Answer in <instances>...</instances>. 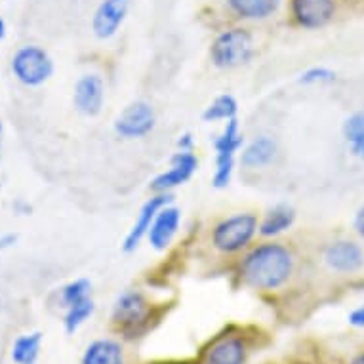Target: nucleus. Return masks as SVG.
<instances>
[{"label":"nucleus","instance_id":"nucleus-1","mask_svg":"<svg viewBox=\"0 0 364 364\" xmlns=\"http://www.w3.org/2000/svg\"><path fill=\"white\" fill-rule=\"evenodd\" d=\"M294 269L292 252L287 246L259 245L248 252L240 263V273L252 287L262 290H275L290 279Z\"/></svg>","mask_w":364,"mask_h":364},{"label":"nucleus","instance_id":"nucleus-2","mask_svg":"<svg viewBox=\"0 0 364 364\" xmlns=\"http://www.w3.org/2000/svg\"><path fill=\"white\" fill-rule=\"evenodd\" d=\"M254 54V38L242 27H233L215 36L210 48L212 63L220 69H235L248 63Z\"/></svg>","mask_w":364,"mask_h":364},{"label":"nucleus","instance_id":"nucleus-3","mask_svg":"<svg viewBox=\"0 0 364 364\" xmlns=\"http://www.w3.org/2000/svg\"><path fill=\"white\" fill-rule=\"evenodd\" d=\"M257 229V218L254 214L231 215L214 227L212 242L220 252L235 254L250 245Z\"/></svg>","mask_w":364,"mask_h":364},{"label":"nucleus","instance_id":"nucleus-4","mask_svg":"<svg viewBox=\"0 0 364 364\" xmlns=\"http://www.w3.org/2000/svg\"><path fill=\"white\" fill-rule=\"evenodd\" d=\"M245 138L240 134V126L237 117L227 120L225 128L220 136L214 139L215 147V173H214V186L218 189H223L231 183L235 170V155L240 149Z\"/></svg>","mask_w":364,"mask_h":364},{"label":"nucleus","instance_id":"nucleus-5","mask_svg":"<svg viewBox=\"0 0 364 364\" xmlns=\"http://www.w3.org/2000/svg\"><path fill=\"white\" fill-rule=\"evenodd\" d=\"M12 71L19 82L27 86H38L52 77L54 63L50 60V55L38 46H23L14 55Z\"/></svg>","mask_w":364,"mask_h":364},{"label":"nucleus","instance_id":"nucleus-6","mask_svg":"<svg viewBox=\"0 0 364 364\" xmlns=\"http://www.w3.org/2000/svg\"><path fill=\"white\" fill-rule=\"evenodd\" d=\"M155 111L149 103L134 102L119 114V119L114 120V130L120 138H144L155 128Z\"/></svg>","mask_w":364,"mask_h":364},{"label":"nucleus","instance_id":"nucleus-7","mask_svg":"<svg viewBox=\"0 0 364 364\" xmlns=\"http://www.w3.org/2000/svg\"><path fill=\"white\" fill-rule=\"evenodd\" d=\"M294 21L304 29H321L332 21L336 0H290Z\"/></svg>","mask_w":364,"mask_h":364},{"label":"nucleus","instance_id":"nucleus-8","mask_svg":"<svg viewBox=\"0 0 364 364\" xmlns=\"http://www.w3.org/2000/svg\"><path fill=\"white\" fill-rule=\"evenodd\" d=\"M198 159L193 155L191 151H178L170 161V170L159 173L153 179V191L166 193L178 186H183L186 181L193 178V173L197 172Z\"/></svg>","mask_w":364,"mask_h":364},{"label":"nucleus","instance_id":"nucleus-9","mask_svg":"<svg viewBox=\"0 0 364 364\" xmlns=\"http://www.w3.org/2000/svg\"><path fill=\"white\" fill-rule=\"evenodd\" d=\"M128 10H130V0H102L92 19L94 35L102 41L117 35L120 25L124 23Z\"/></svg>","mask_w":364,"mask_h":364},{"label":"nucleus","instance_id":"nucleus-10","mask_svg":"<svg viewBox=\"0 0 364 364\" xmlns=\"http://www.w3.org/2000/svg\"><path fill=\"white\" fill-rule=\"evenodd\" d=\"M149 315V305L144 294L136 290H126L119 296L113 309V321L122 328H136Z\"/></svg>","mask_w":364,"mask_h":364},{"label":"nucleus","instance_id":"nucleus-11","mask_svg":"<svg viewBox=\"0 0 364 364\" xmlns=\"http://www.w3.org/2000/svg\"><path fill=\"white\" fill-rule=\"evenodd\" d=\"M170 203V197H168L166 193H159L156 197L149 198L147 203L144 204V208L139 210V215L136 223L132 225V229L128 231L124 239V252H134L139 246V242L147 237L149 233L151 225H153V221H155L156 214L161 212V208H164L166 204Z\"/></svg>","mask_w":364,"mask_h":364},{"label":"nucleus","instance_id":"nucleus-12","mask_svg":"<svg viewBox=\"0 0 364 364\" xmlns=\"http://www.w3.org/2000/svg\"><path fill=\"white\" fill-rule=\"evenodd\" d=\"M105 88H103L102 77L97 75H84L78 78L75 86V107L86 117H96L102 111Z\"/></svg>","mask_w":364,"mask_h":364},{"label":"nucleus","instance_id":"nucleus-13","mask_svg":"<svg viewBox=\"0 0 364 364\" xmlns=\"http://www.w3.org/2000/svg\"><path fill=\"white\" fill-rule=\"evenodd\" d=\"M324 259L338 273H355L364 265V252L357 242L338 240L326 248Z\"/></svg>","mask_w":364,"mask_h":364},{"label":"nucleus","instance_id":"nucleus-14","mask_svg":"<svg viewBox=\"0 0 364 364\" xmlns=\"http://www.w3.org/2000/svg\"><path fill=\"white\" fill-rule=\"evenodd\" d=\"M179 223H181V212L176 206L166 204L164 208H161V212L156 214L155 221H153V225H151L149 233H147L151 246L155 250H164L178 233Z\"/></svg>","mask_w":364,"mask_h":364},{"label":"nucleus","instance_id":"nucleus-15","mask_svg":"<svg viewBox=\"0 0 364 364\" xmlns=\"http://www.w3.org/2000/svg\"><path fill=\"white\" fill-rule=\"evenodd\" d=\"M246 346L239 338H223L210 347L206 364H245Z\"/></svg>","mask_w":364,"mask_h":364},{"label":"nucleus","instance_id":"nucleus-16","mask_svg":"<svg viewBox=\"0 0 364 364\" xmlns=\"http://www.w3.org/2000/svg\"><path fill=\"white\" fill-rule=\"evenodd\" d=\"M282 0H227L235 16L242 19H267L281 8Z\"/></svg>","mask_w":364,"mask_h":364},{"label":"nucleus","instance_id":"nucleus-17","mask_svg":"<svg viewBox=\"0 0 364 364\" xmlns=\"http://www.w3.org/2000/svg\"><path fill=\"white\" fill-rule=\"evenodd\" d=\"M82 364H124L122 347L113 340L94 341L84 353Z\"/></svg>","mask_w":364,"mask_h":364},{"label":"nucleus","instance_id":"nucleus-18","mask_svg":"<svg viewBox=\"0 0 364 364\" xmlns=\"http://www.w3.org/2000/svg\"><path fill=\"white\" fill-rule=\"evenodd\" d=\"M296 220V212L292 206L288 204H279L273 210H269L263 221L259 223V233L263 237H275V235L284 233L287 229H290Z\"/></svg>","mask_w":364,"mask_h":364},{"label":"nucleus","instance_id":"nucleus-19","mask_svg":"<svg viewBox=\"0 0 364 364\" xmlns=\"http://www.w3.org/2000/svg\"><path fill=\"white\" fill-rule=\"evenodd\" d=\"M277 144L267 136L256 138L242 151V164L246 168H262L275 159Z\"/></svg>","mask_w":364,"mask_h":364},{"label":"nucleus","instance_id":"nucleus-20","mask_svg":"<svg viewBox=\"0 0 364 364\" xmlns=\"http://www.w3.org/2000/svg\"><path fill=\"white\" fill-rule=\"evenodd\" d=\"M239 111V103L231 94H221L210 103L206 111L203 113V119L206 122H220V120H231L237 117Z\"/></svg>","mask_w":364,"mask_h":364},{"label":"nucleus","instance_id":"nucleus-21","mask_svg":"<svg viewBox=\"0 0 364 364\" xmlns=\"http://www.w3.org/2000/svg\"><path fill=\"white\" fill-rule=\"evenodd\" d=\"M42 336L38 332L35 334L21 336L16 340L12 349V358L18 364H33L35 358L38 357V349H41Z\"/></svg>","mask_w":364,"mask_h":364},{"label":"nucleus","instance_id":"nucleus-22","mask_svg":"<svg viewBox=\"0 0 364 364\" xmlns=\"http://www.w3.org/2000/svg\"><path fill=\"white\" fill-rule=\"evenodd\" d=\"M94 313V301L90 298H84L80 301H77L71 307H67V315H65V330L69 334H73L78 326H82L86 321H88V316Z\"/></svg>","mask_w":364,"mask_h":364},{"label":"nucleus","instance_id":"nucleus-23","mask_svg":"<svg viewBox=\"0 0 364 364\" xmlns=\"http://www.w3.org/2000/svg\"><path fill=\"white\" fill-rule=\"evenodd\" d=\"M90 294V281L86 279H78V281L69 282L63 290H61V301L65 307H71L80 299L88 298Z\"/></svg>","mask_w":364,"mask_h":364},{"label":"nucleus","instance_id":"nucleus-24","mask_svg":"<svg viewBox=\"0 0 364 364\" xmlns=\"http://www.w3.org/2000/svg\"><path fill=\"white\" fill-rule=\"evenodd\" d=\"M360 136H364V111L353 113L351 117H347L343 122V138L349 145L353 141H357Z\"/></svg>","mask_w":364,"mask_h":364},{"label":"nucleus","instance_id":"nucleus-25","mask_svg":"<svg viewBox=\"0 0 364 364\" xmlns=\"http://www.w3.org/2000/svg\"><path fill=\"white\" fill-rule=\"evenodd\" d=\"M336 80V73L326 67H311L307 71L301 73L299 82L301 84H323Z\"/></svg>","mask_w":364,"mask_h":364},{"label":"nucleus","instance_id":"nucleus-26","mask_svg":"<svg viewBox=\"0 0 364 364\" xmlns=\"http://www.w3.org/2000/svg\"><path fill=\"white\" fill-rule=\"evenodd\" d=\"M349 323L353 324V326H360V328H364V305H360L358 309H355L349 315Z\"/></svg>","mask_w":364,"mask_h":364},{"label":"nucleus","instance_id":"nucleus-27","mask_svg":"<svg viewBox=\"0 0 364 364\" xmlns=\"http://www.w3.org/2000/svg\"><path fill=\"white\" fill-rule=\"evenodd\" d=\"M351 151L353 155L357 156V159H360V161L364 162V136H360V138L357 139V141H353L351 144Z\"/></svg>","mask_w":364,"mask_h":364},{"label":"nucleus","instance_id":"nucleus-28","mask_svg":"<svg viewBox=\"0 0 364 364\" xmlns=\"http://www.w3.org/2000/svg\"><path fill=\"white\" fill-rule=\"evenodd\" d=\"M355 229H357V233L364 239V206H360L357 215H355Z\"/></svg>","mask_w":364,"mask_h":364},{"label":"nucleus","instance_id":"nucleus-29","mask_svg":"<svg viewBox=\"0 0 364 364\" xmlns=\"http://www.w3.org/2000/svg\"><path fill=\"white\" fill-rule=\"evenodd\" d=\"M178 147H179V151H193L191 134H183V136H179Z\"/></svg>","mask_w":364,"mask_h":364},{"label":"nucleus","instance_id":"nucleus-30","mask_svg":"<svg viewBox=\"0 0 364 364\" xmlns=\"http://www.w3.org/2000/svg\"><path fill=\"white\" fill-rule=\"evenodd\" d=\"M16 240H18V235H4V237H0V250L16 245Z\"/></svg>","mask_w":364,"mask_h":364},{"label":"nucleus","instance_id":"nucleus-31","mask_svg":"<svg viewBox=\"0 0 364 364\" xmlns=\"http://www.w3.org/2000/svg\"><path fill=\"white\" fill-rule=\"evenodd\" d=\"M6 35V23H4V19L0 18V38H4Z\"/></svg>","mask_w":364,"mask_h":364},{"label":"nucleus","instance_id":"nucleus-32","mask_svg":"<svg viewBox=\"0 0 364 364\" xmlns=\"http://www.w3.org/2000/svg\"><path fill=\"white\" fill-rule=\"evenodd\" d=\"M353 364H364V353H363V355H358V357L355 358V363H353Z\"/></svg>","mask_w":364,"mask_h":364},{"label":"nucleus","instance_id":"nucleus-33","mask_svg":"<svg viewBox=\"0 0 364 364\" xmlns=\"http://www.w3.org/2000/svg\"><path fill=\"white\" fill-rule=\"evenodd\" d=\"M0 134H2V124H0Z\"/></svg>","mask_w":364,"mask_h":364}]
</instances>
